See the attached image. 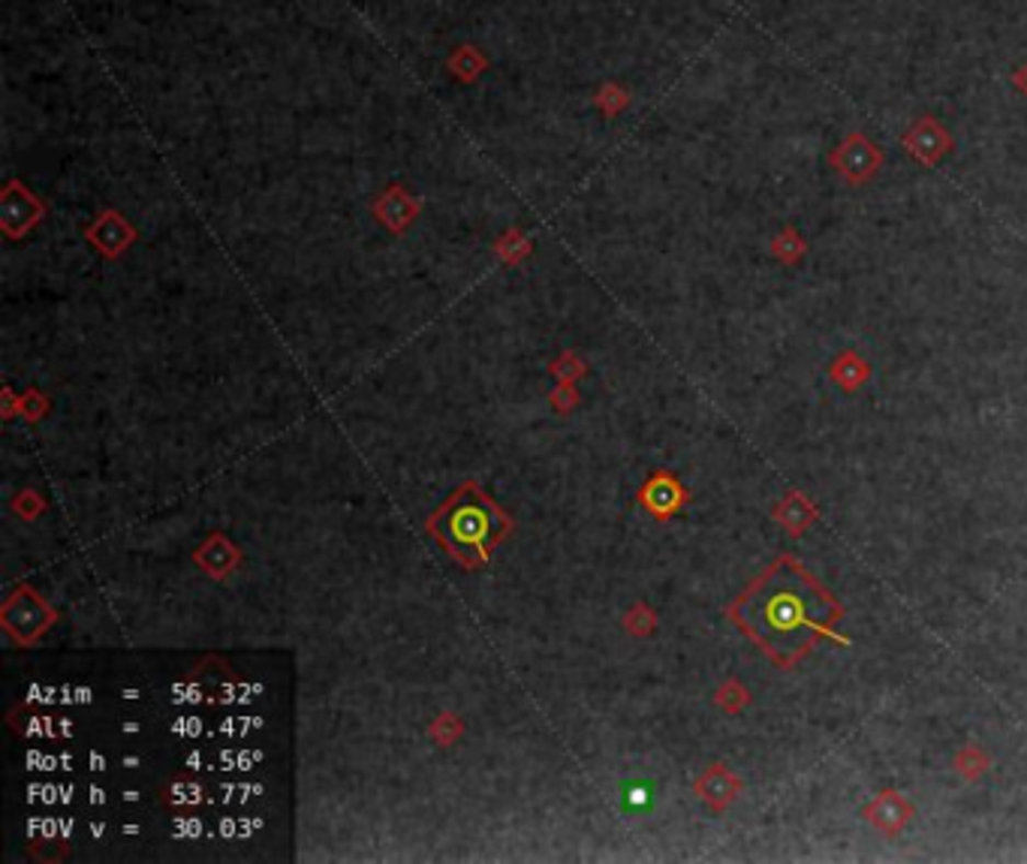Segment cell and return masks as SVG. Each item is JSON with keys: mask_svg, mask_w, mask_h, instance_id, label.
Instances as JSON below:
<instances>
[{"mask_svg": "<svg viewBox=\"0 0 1027 864\" xmlns=\"http://www.w3.org/2000/svg\"><path fill=\"white\" fill-rule=\"evenodd\" d=\"M729 617L777 669H796L817 641L835 639L844 605L792 555H780L748 584Z\"/></svg>", "mask_w": 1027, "mask_h": 864, "instance_id": "cell-1", "label": "cell"}, {"mask_svg": "<svg viewBox=\"0 0 1027 864\" xmlns=\"http://www.w3.org/2000/svg\"><path fill=\"white\" fill-rule=\"evenodd\" d=\"M913 817H916V810L910 805V798L898 789H880L868 805L861 807V819L874 831H880L883 838H892V841L904 834Z\"/></svg>", "mask_w": 1027, "mask_h": 864, "instance_id": "cell-2", "label": "cell"}, {"mask_svg": "<svg viewBox=\"0 0 1027 864\" xmlns=\"http://www.w3.org/2000/svg\"><path fill=\"white\" fill-rule=\"evenodd\" d=\"M693 789H696V795H699V798H703L705 805L711 807L715 814H723V810H727V807L739 798L741 789H744V783H741L739 774L729 769V765L715 762V765H708V769L699 774V781H696Z\"/></svg>", "mask_w": 1027, "mask_h": 864, "instance_id": "cell-3", "label": "cell"}, {"mask_svg": "<svg viewBox=\"0 0 1027 864\" xmlns=\"http://www.w3.org/2000/svg\"><path fill=\"white\" fill-rule=\"evenodd\" d=\"M772 519H775L777 524L787 531V536L799 539L801 533L808 531L813 521L820 519V507H817V503H813L805 491L792 488V491L784 494V500H777V507L772 510Z\"/></svg>", "mask_w": 1027, "mask_h": 864, "instance_id": "cell-4", "label": "cell"}, {"mask_svg": "<svg viewBox=\"0 0 1027 864\" xmlns=\"http://www.w3.org/2000/svg\"><path fill=\"white\" fill-rule=\"evenodd\" d=\"M880 160H883V157L877 155L861 136L849 139V143L841 148V155L835 157L837 172L847 175L849 181H865V178H871L874 172H877V167H880Z\"/></svg>", "mask_w": 1027, "mask_h": 864, "instance_id": "cell-5", "label": "cell"}, {"mask_svg": "<svg viewBox=\"0 0 1027 864\" xmlns=\"http://www.w3.org/2000/svg\"><path fill=\"white\" fill-rule=\"evenodd\" d=\"M829 377L835 379L844 391H859L871 379V365L861 359L856 350H844L835 355V362L829 365Z\"/></svg>", "mask_w": 1027, "mask_h": 864, "instance_id": "cell-6", "label": "cell"}, {"mask_svg": "<svg viewBox=\"0 0 1027 864\" xmlns=\"http://www.w3.org/2000/svg\"><path fill=\"white\" fill-rule=\"evenodd\" d=\"M684 500V488L678 486V479H672V476H658V479H651V486L646 491V503L648 510L660 515V519H670L672 512H678Z\"/></svg>", "mask_w": 1027, "mask_h": 864, "instance_id": "cell-7", "label": "cell"}, {"mask_svg": "<svg viewBox=\"0 0 1027 864\" xmlns=\"http://www.w3.org/2000/svg\"><path fill=\"white\" fill-rule=\"evenodd\" d=\"M952 769L961 781L977 783L982 781L989 771H992V757H989V750L980 744H965L958 750L956 757H952Z\"/></svg>", "mask_w": 1027, "mask_h": 864, "instance_id": "cell-8", "label": "cell"}, {"mask_svg": "<svg viewBox=\"0 0 1027 864\" xmlns=\"http://www.w3.org/2000/svg\"><path fill=\"white\" fill-rule=\"evenodd\" d=\"M715 702H717V708L732 717V714H741V710L751 705V690L744 687L739 678H727V681L717 687Z\"/></svg>", "mask_w": 1027, "mask_h": 864, "instance_id": "cell-9", "label": "cell"}, {"mask_svg": "<svg viewBox=\"0 0 1027 864\" xmlns=\"http://www.w3.org/2000/svg\"><path fill=\"white\" fill-rule=\"evenodd\" d=\"M772 253H775L777 260H784V262H789V265H796V262L801 260V253H805V241H801V238L796 236L792 229H787V232H780V236L775 238V245H772Z\"/></svg>", "mask_w": 1027, "mask_h": 864, "instance_id": "cell-10", "label": "cell"}, {"mask_svg": "<svg viewBox=\"0 0 1027 864\" xmlns=\"http://www.w3.org/2000/svg\"><path fill=\"white\" fill-rule=\"evenodd\" d=\"M453 67H455V70H458V72H461L465 79H473V76H477V72L482 70V67H486V60L479 58V55H477V52H473V48H465L461 55H455Z\"/></svg>", "mask_w": 1027, "mask_h": 864, "instance_id": "cell-11", "label": "cell"}]
</instances>
